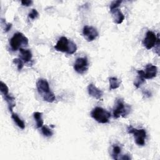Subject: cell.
Masks as SVG:
<instances>
[{"label": "cell", "instance_id": "25", "mask_svg": "<svg viewBox=\"0 0 160 160\" xmlns=\"http://www.w3.org/2000/svg\"><path fill=\"white\" fill-rule=\"evenodd\" d=\"M1 24H4V29L5 32H8L12 27V24L11 23H6V21H4V19H1Z\"/></svg>", "mask_w": 160, "mask_h": 160}, {"label": "cell", "instance_id": "27", "mask_svg": "<svg viewBox=\"0 0 160 160\" xmlns=\"http://www.w3.org/2000/svg\"><path fill=\"white\" fill-rule=\"evenodd\" d=\"M121 159H123V160H129L131 159V158L128 155V154H125V155H122L121 158Z\"/></svg>", "mask_w": 160, "mask_h": 160}, {"label": "cell", "instance_id": "23", "mask_svg": "<svg viewBox=\"0 0 160 160\" xmlns=\"http://www.w3.org/2000/svg\"><path fill=\"white\" fill-rule=\"evenodd\" d=\"M38 16H39V13L37 11V10L35 9H32L28 14V18L32 20L36 19Z\"/></svg>", "mask_w": 160, "mask_h": 160}, {"label": "cell", "instance_id": "7", "mask_svg": "<svg viewBox=\"0 0 160 160\" xmlns=\"http://www.w3.org/2000/svg\"><path fill=\"white\" fill-rule=\"evenodd\" d=\"M138 74L142 76L145 79H150L155 78L158 73V68L156 66L148 64L146 66L144 71L139 70L137 71Z\"/></svg>", "mask_w": 160, "mask_h": 160}, {"label": "cell", "instance_id": "15", "mask_svg": "<svg viewBox=\"0 0 160 160\" xmlns=\"http://www.w3.org/2000/svg\"><path fill=\"white\" fill-rule=\"evenodd\" d=\"M121 81L116 77H111L109 78V90L116 89L120 86Z\"/></svg>", "mask_w": 160, "mask_h": 160}, {"label": "cell", "instance_id": "17", "mask_svg": "<svg viewBox=\"0 0 160 160\" xmlns=\"http://www.w3.org/2000/svg\"><path fill=\"white\" fill-rule=\"evenodd\" d=\"M33 116L36 122V128H40L43 126V119H42V113L40 112H34L33 113Z\"/></svg>", "mask_w": 160, "mask_h": 160}, {"label": "cell", "instance_id": "21", "mask_svg": "<svg viewBox=\"0 0 160 160\" xmlns=\"http://www.w3.org/2000/svg\"><path fill=\"white\" fill-rule=\"evenodd\" d=\"M13 63L17 65L18 70L19 71H20L24 66V62L21 58H15V59H13Z\"/></svg>", "mask_w": 160, "mask_h": 160}, {"label": "cell", "instance_id": "19", "mask_svg": "<svg viewBox=\"0 0 160 160\" xmlns=\"http://www.w3.org/2000/svg\"><path fill=\"white\" fill-rule=\"evenodd\" d=\"M41 132L46 137H51L53 134L52 131L46 126H42L41 127Z\"/></svg>", "mask_w": 160, "mask_h": 160}, {"label": "cell", "instance_id": "10", "mask_svg": "<svg viewBox=\"0 0 160 160\" xmlns=\"http://www.w3.org/2000/svg\"><path fill=\"white\" fill-rule=\"evenodd\" d=\"M156 41L157 37L155 33L151 31H148L142 40V44L147 49H151L155 46Z\"/></svg>", "mask_w": 160, "mask_h": 160}, {"label": "cell", "instance_id": "3", "mask_svg": "<svg viewBox=\"0 0 160 160\" xmlns=\"http://www.w3.org/2000/svg\"><path fill=\"white\" fill-rule=\"evenodd\" d=\"M131 111V106L126 104L123 99L118 98L116 99V105L113 109V117L115 119H118L120 116L125 118L130 113Z\"/></svg>", "mask_w": 160, "mask_h": 160}, {"label": "cell", "instance_id": "11", "mask_svg": "<svg viewBox=\"0 0 160 160\" xmlns=\"http://www.w3.org/2000/svg\"><path fill=\"white\" fill-rule=\"evenodd\" d=\"M88 94L96 99L101 100L103 96V92L93 84H89L88 86Z\"/></svg>", "mask_w": 160, "mask_h": 160}, {"label": "cell", "instance_id": "13", "mask_svg": "<svg viewBox=\"0 0 160 160\" xmlns=\"http://www.w3.org/2000/svg\"><path fill=\"white\" fill-rule=\"evenodd\" d=\"M19 52H20V56L21 59L24 62L27 63L31 61L32 59V52L29 49H25L23 48L19 49Z\"/></svg>", "mask_w": 160, "mask_h": 160}, {"label": "cell", "instance_id": "4", "mask_svg": "<svg viewBox=\"0 0 160 160\" xmlns=\"http://www.w3.org/2000/svg\"><path fill=\"white\" fill-rule=\"evenodd\" d=\"M29 40L22 32H18L12 36L9 40V44L12 51H17L20 48H22V46H27L28 44Z\"/></svg>", "mask_w": 160, "mask_h": 160}, {"label": "cell", "instance_id": "2", "mask_svg": "<svg viewBox=\"0 0 160 160\" xmlns=\"http://www.w3.org/2000/svg\"><path fill=\"white\" fill-rule=\"evenodd\" d=\"M54 48L58 51L66 52L68 54H72L76 52L77 50L76 44L64 36H62L59 38L56 44L54 46Z\"/></svg>", "mask_w": 160, "mask_h": 160}, {"label": "cell", "instance_id": "26", "mask_svg": "<svg viewBox=\"0 0 160 160\" xmlns=\"http://www.w3.org/2000/svg\"><path fill=\"white\" fill-rule=\"evenodd\" d=\"M32 1L31 0H23L21 1V4L22 6H29L32 4Z\"/></svg>", "mask_w": 160, "mask_h": 160}, {"label": "cell", "instance_id": "18", "mask_svg": "<svg viewBox=\"0 0 160 160\" xmlns=\"http://www.w3.org/2000/svg\"><path fill=\"white\" fill-rule=\"evenodd\" d=\"M121 152V148L119 146H114L112 148V157L114 159L117 160L118 159V156Z\"/></svg>", "mask_w": 160, "mask_h": 160}, {"label": "cell", "instance_id": "22", "mask_svg": "<svg viewBox=\"0 0 160 160\" xmlns=\"http://www.w3.org/2000/svg\"><path fill=\"white\" fill-rule=\"evenodd\" d=\"M144 82H145V79H144L142 76H141L138 74V77H137V78H136V81H135V82L134 83V86H135V87L136 88H138Z\"/></svg>", "mask_w": 160, "mask_h": 160}, {"label": "cell", "instance_id": "8", "mask_svg": "<svg viewBox=\"0 0 160 160\" xmlns=\"http://www.w3.org/2000/svg\"><path fill=\"white\" fill-rule=\"evenodd\" d=\"M82 35L88 42H91L96 39L99 33L98 30L93 26H84L82 29Z\"/></svg>", "mask_w": 160, "mask_h": 160}, {"label": "cell", "instance_id": "24", "mask_svg": "<svg viewBox=\"0 0 160 160\" xmlns=\"http://www.w3.org/2000/svg\"><path fill=\"white\" fill-rule=\"evenodd\" d=\"M121 2H122V1H119V0L112 1L110 4V7H109L110 11L112 10V9H116V8H118V7L120 6Z\"/></svg>", "mask_w": 160, "mask_h": 160}, {"label": "cell", "instance_id": "20", "mask_svg": "<svg viewBox=\"0 0 160 160\" xmlns=\"http://www.w3.org/2000/svg\"><path fill=\"white\" fill-rule=\"evenodd\" d=\"M0 91H1L2 96H4V95H6V94H9V88H8V87L2 81H1V82H0Z\"/></svg>", "mask_w": 160, "mask_h": 160}, {"label": "cell", "instance_id": "12", "mask_svg": "<svg viewBox=\"0 0 160 160\" xmlns=\"http://www.w3.org/2000/svg\"><path fill=\"white\" fill-rule=\"evenodd\" d=\"M110 12L112 14V19H113V21L114 23H116L117 24H120L124 20V18H125L124 15L121 12V11L120 9H119L118 8L111 10Z\"/></svg>", "mask_w": 160, "mask_h": 160}, {"label": "cell", "instance_id": "16", "mask_svg": "<svg viewBox=\"0 0 160 160\" xmlns=\"http://www.w3.org/2000/svg\"><path fill=\"white\" fill-rule=\"evenodd\" d=\"M11 118L14 121V122L16 124V125L20 128L22 129H24L25 128V124L24 122L18 116V115L16 113L12 112L11 113Z\"/></svg>", "mask_w": 160, "mask_h": 160}, {"label": "cell", "instance_id": "9", "mask_svg": "<svg viewBox=\"0 0 160 160\" xmlns=\"http://www.w3.org/2000/svg\"><path fill=\"white\" fill-rule=\"evenodd\" d=\"M89 64L87 58H79L76 59L74 64V70L79 74H84L87 71Z\"/></svg>", "mask_w": 160, "mask_h": 160}, {"label": "cell", "instance_id": "1", "mask_svg": "<svg viewBox=\"0 0 160 160\" xmlns=\"http://www.w3.org/2000/svg\"><path fill=\"white\" fill-rule=\"evenodd\" d=\"M36 88L44 101L48 102H53L56 100V96L51 91L49 84L46 79H39L36 82Z\"/></svg>", "mask_w": 160, "mask_h": 160}, {"label": "cell", "instance_id": "14", "mask_svg": "<svg viewBox=\"0 0 160 160\" xmlns=\"http://www.w3.org/2000/svg\"><path fill=\"white\" fill-rule=\"evenodd\" d=\"M2 96L4 99V100L6 101L7 104H8V107L9 111L12 112L13 108L16 106L15 98L14 97L10 96L9 94H6V95H4V96Z\"/></svg>", "mask_w": 160, "mask_h": 160}, {"label": "cell", "instance_id": "5", "mask_svg": "<svg viewBox=\"0 0 160 160\" xmlns=\"http://www.w3.org/2000/svg\"><path fill=\"white\" fill-rule=\"evenodd\" d=\"M91 116L97 122L105 124L109 121L111 113L102 108L96 107L91 112Z\"/></svg>", "mask_w": 160, "mask_h": 160}, {"label": "cell", "instance_id": "6", "mask_svg": "<svg viewBox=\"0 0 160 160\" xmlns=\"http://www.w3.org/2000/svg\"><path fill=\"white\" fill-rule=\"evenodd\" d=\"M127 131L129 134H132L134 137L135 142L138 146H144L145 144V139L146 138V132L144 129H138L132 126L127 128Z\"/></svg>", "mask_w": 160, "mask_h": 160}]
</instances>
